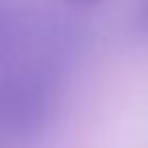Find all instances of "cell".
Here are the masks:
<instances>
[{
	"instance_id": "6da1fadb",
	"label": "cell",
	"mask_w": 148,
	"mask_h": 148,
	"mask_svg": "<svg viewBox=\"0 0 148 148\" xmlns=\"http://www.w3.org/2000/svg\"><path fill=\"white\" fill-rule=\"evenodd\" d=\"M69 2H76V5H97L99 0H69Z\"/></svg>"
}]
</instances>
